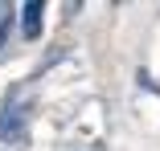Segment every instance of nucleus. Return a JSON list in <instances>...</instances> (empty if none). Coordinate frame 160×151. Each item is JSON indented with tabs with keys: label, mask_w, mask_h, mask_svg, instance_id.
<instances>
[{
	"label": "nucleus",
	"mask_w": 160,
	"mask_h": 151,
	"mask_svg": "<svg viewBox=\"0 0 160 151\" xmlns=\"http://www.w3.org/2000/svg\"><path fill=\"white\" fill-rule=\"evenodd\" d=\"M25 131H29V102L12 94L0 114V143H25Z\"/></svg>",
	"instance_id": "obj_1"
},
{
	"label": "nucleus",
	"mask_w": 160,
	"mask_h": 151,
	"mask_svg": "<svg viewBox=\"0 0 160 151\" xmlns=\"http://www.w3.org/2000/svg\"><path fill=\"white\" fill-rule=\"evenodd\" d=\"M41 21H45V4H41V0L21 4V37L25 41H37L41 37Z\"/></svg>",
	"instance_id": "obj_2"
},
{
	"label": "nucleus",
	"mask_w": 160,
	"mask_h": 151,
	"mask_svg": "<svg viewBox=\"0 0 160 151\" xmlns=\"http://www.w3.org/2000/svg\"><path fill=\"white\" fill-rule=\"evenodd\" d=\"M21 8H12V4H0V49H4V41H8V33H12V16H17Z\"/></svg>",
	"instance_id": "obj_3"
}]
</instances>
